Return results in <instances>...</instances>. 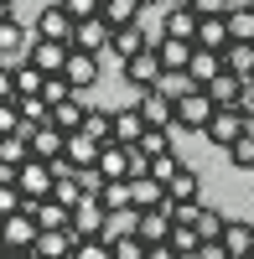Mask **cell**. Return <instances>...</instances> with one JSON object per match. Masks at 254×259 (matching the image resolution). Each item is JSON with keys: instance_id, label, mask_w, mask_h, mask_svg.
Listing matches in <instances>:
<instances>
[{"instance_id": "cell-51", "label": "cell", "mask_w": 254, "mask_h": 259, "mask_svg": "<svg viewBox=\"0 0 254 259\" xmlns=\"http://www.w3.org/2000/svg\"><path fill=\"white\" fill-rule=\"evenodd\" d=\"M239 114H244V119H254V78L244 83V94H239Z\"/></svg>"}, {"instance_id": "cell-12", "label": "cell", "mask_w": 254, "mask_h": 259, "mask_svg": "<svg viewBox=\"0 0 254 259\" xmlns=\"http://www.w3.org/2000/svg\"><path fill=\"white\" fill-rule=\"evenodd\" d=\"M99 171H104V177H109V182H130L135 177V145H104L99 150Z\"/></svg>"}, {"instance_id": "cell-17", "label": "cell", "mask_w": 254, "mask_h": 259, "mask_svg": "<svg viewBox=\"0 0 254 259\" xmlns=\"http://www.w3.org/2000/svg\"><path fill=\"white\" fill-rule=\"evenodd\" d=\"M145 130H151V124H145V114L130 104V109H114V135H109V140H114V145H140Z\"/></svg>"}, {"instance_id": "cell-46", "label": "cell", "mask_w": 254, "mask_h": 259, "mask_svg": "<svg viewBox=\"0 0 254 259\" xmlns=\"http://www.w3.org/2000/svg\"><path fill=\"white\" fill-rule=\"evenodd\" d=\"M26 207V197H21V187L16 182H0V218H11V212Z\"/></svg>"}, {"instance_id": "cell-25", "label": "cell", "mask_w": 254, "mask_h": 259, "mask_svg": "<svg viewBox=\"0 0 254 259\" xmlns=\"http://www.w3.org/2000/svg\"><path fill=\"white\" fill-rule=\"evenodd\" d=\"M140 11H145V0H104V21H109L114 31L140 26Z\"/></svg>"}, {"instance_id": "cell-39", "label": "cell", "mask_w": 254, "mask_h": 259, "mask_svg": "<svg viewBox=\"0 0 254 259\" xmlns=\"http://www.w3.org/2000/svg\"><path fill=\"white\" fill-rule=\"evenodd\" d=\"M172 249H177L182 259H192V254L202 249V239H197V228H192V223H177V228H172Z\"/></svg>"}, {"instance_id": "cell-8", "label": "cell", "mask_w": 254, "mask_h": 259, "mask_svg": "<svg viewBox=\"0 0 254 259\" xmlns=\"http://www.w3.org/2000/svg\"><path fill=\"white\" fill-rule=\"evenodd\" d=\"M135 109L145 114L151 130H177V99H166L161 89H145V94L135 99Z\"/></svg>"}, {"instance_id": "cell-54", "label": "cell", "mask_w": 254, "mask_h": 259, "mask_svg": "<svg viewBox=\"0 0 254 259\" xmlns=\"http://www.w3.org/2000/svg\"><path fill=\"white\" fill-rule=\"evenodd\" d=\"M6 259H36V249H6Z\"/></svg>"}, {"instance_id": "cell-52", "label": "cell", "mask_w": 254, "mask_h": 259, "mask_svg": "<svg viewBox=\"0 0 254 259\" xmlns=\"http://www.w3.org/2000/svg\"><path fill=\"white\" fill-rule=\"evenodd\" d=\"M192 259H228V249H223V239H218V244H202Z\"/></svg>"}, {"instance_id": "cell-26", "label": "cell", "mask_w": 254, "mask_h": 259, "mask_svg": "<svg viewBox=\"0 0 254 259\" xmlns=\"http://www.w3.org/2000/svg\"><path fill=\"white\" fill-rule=\"evenodd\" d=\"M130 192H135V207H166V202H172L166 182H156V177H135Z\"/></svg>"}, {"instance_id": "cell-30", "label": "cell", "mask_w": 254, "mask_h": 259, "mask_svg": "<svg viewBox=\"0 0 254 259\" xmlns=\"http://www.w3.org/2000/svg\"><path fill=\"white\" fill-rule=\"evenodd\" d=\"M223 68H228V73H239V78L249 83V78H254V41H228Z\"/></svg>"}, {"instance_id": "cell-55", "label": "cell", "mask_w": 254, "mask_h": 259, "mask_svg": "<svg viewBox=\"0 0 254 259\" xmlns=\"http://www.w3.org/2000/svg\"><path fill=\"white\" fill-rule=\"evenodd\" d=\"M6 21H16V11H11V0H0V26H6Z\"/></svg>"}, {"instance_id": "cell-14", "label": "cell", "mask_w": 254, "mask_h": 259, "mask_svg": "<svg viewBox=\"0 0 254 259\" xmlns=\"http://www.w3.org/2000/svg\"><path fill=\"white\" fill-rule=\"evenodd\" d=\"M31 156L36 161H62L68 156V135H62L57 124H36L31 130Z\"/></svg>"}, {"instance_id": "cell-18", "label": "cell", "mask_w": 254, "mask_h": 259, "mask_svg": "<svg viewBox=\"0 0 254 259\" xmlns=\"http://www.w3.org/2000/svg\"><path fill=\"white\" fill-rule=\"evenodd\" d=\"M62 78H68L78 94H89L94 83H99V57H94V52H78V47H73V57H68V73H62Z\"/></svg>"}, {"instance_id": "cell-6", "label": "cell", "mask_w": 254, "mask_h": 259, "mask_svg": "<svg viewBox=\"0 0 254 259\" xmlns=\"http://www.w3.org/2000/svg\"><path fill=\"white\" fill-rule=\"evenodd\" d=\"M36 239H41V223L31 218V202L21 212H11L6 228H0V244H6V249H36Z\"/></svg>"}, {"instance_id": "cell-57", "label": "cell", "mask_w": 254, "mask_h": 259, "mask_svg": "<svg viewBox=\"0 0 254 259\" xmlns=\"http://www.w3.org/2000/svg\"><path fill=\"white\" fill-rule=\"evenodd\" d=\"M172 6H192V0H172Z\"/></svg>"}, {"instance_id": "cell-15", "label": "cell", "mask_w": 254, "mask_h": 259, "mask_svg": "<svg viewBox=\"0 0 254 259\" xmlns=\"http://www.w3.org/2000/svg\"><path fill=\"white\" fill-rule=\"evenodd\" d=\"M197 26H202V16L192 6H172L161 21V36H177V41H197Z\"/></svg>"}, {"instance_id": "cell-9", "label": "cell", "mask_w": 254, "mask_h": 259, "mask_svg": "<svg viewBox=\"0 0 254 259\" xmlns=\"http://www.w3.org/2000/svg\"><path fill=\"white\" fill-rule=\"evenodd\" d=\"M244 130H249V119H244L239 109H218V114H213V124L202 130V140H213L223 156H228V150H234V140L244 135Z\"/></svg>"}, {"instance_id": "cell-1", "label": "cell", "mask_w": 254, "mask_h": 259, "mask_svg": "<svg viewBox=\"0 0 254 259\" xmlns=\"http://www.w3.org/2000/svg\"><path fill=\"white\" fill-rule=\"evenodd\" d=\"M16 187H21V197H26V202H47L52 197V192H57V171H52V161H26V166H21L16 171Z\"/></svg>"}, {"instance_id": "cell-5", "label": "cell", "mask_w": 254, "mask_h": 259, "mask_svg": "<svg viewBox=\"0 0 254 259\" xmlns=\"http://www.w3.org/2000/svg\"><path fill=\"white\" fill-rule=\"evenodd\" d=\"M161 57H156V41H151V47H145V52H135L130 62H124V83H130V89L135 94H145V89H156V83H161Z\"/></svg>"}, {"instance_id": "cell-4", "label": "cell", "mask_w": 254, "mask_h": 259, "mask_svg": "<svg viewBox=\"0 0 254 259\" xmlns=\"http://www.w3.org/2000/svg\"><path fill=\"white\" fill-rule=\"evenodd\" d=\"M172 228H177L172 202H166V207H140V212H135V233H140L145 244H172Z\"/></svg>"}, {"instance_id": "cell-16", "label": "cell", "mask_w": 254, "mask_h": 259, "mask_svg": "<svg viewBox=\"0 0 254 259\" xmlns=\"http://www.w3.org/2000/svg\"><path fill=\"white\" fill-rule=\"evenodd\" d=\"M26 52H31V41H26V26H21V21H6V26H0V62L21 68V62H26Z\"/></svg>"}, {"instance_id": "cell-60", "label": "cell", "mask_w": 254, "mask_h": 259, "mask_svg": "<svg viewBox=\"0 0 254 259\" xmlns=\"http://www.w3.org/2000/svg\"><path fill=\"white\" fill-rule=\"evenodd\" d=\"M0 228H6V218H0Z\"/></svg>"}, {"instance_id": "cell-37", "label": "cell", "mask_w": 254, "mask_h": 259, "mask_svg": "<svg viewBox=\"0 0 254 259\" xmlns=\"http://www.w3.org/2000/svg\"><path fill=\"white\" fill-rule=\"evenodd\" d=\"M172 135H182V130H145V140L135 145V150H145V156H172Z\"/></svg>"}, {"instance_id": "cell-48", "label": "cell", "mask_w": 254, "mask_h": 259, "mask_svg": "<svg viewBox=\"0 0 254 259\" xmlns=\"http://www.w3.org/2000/svg\"><path fill=\"white\" fill-rule=\"evenodd\" d=\"M21 99V83H16V68L11 62H0V104H16Z\"/></svg>"}, {"instance_id": "cell-47", "label": "cell", "mask_w": 254, "mask_h": 259, "mask_svg": "<svg viewBox=\"0 0 254 259\" xmlns=\"http://www.w3.org/2000/svg\"><path fill=\"white\" fill-rule=\"evenodd\" d=\"M73 259H114V249L104 244V239H78V249H73Z\"/></svg>"}, {"instance_id": "cell-53", "label": "cell", "mask_w": 254, "mask_h": 259, "mask_svg": "<svg viewBox=\"0 0 254 259\" xmlns=\"http://www.w3.org/2000/svg\"><path fill=\"white\" fill-rule=\"evenodd\" d=\"M145 259H182L172 244H151V254H145Z\"/></svg>"}, {"instance_id": "cell-19", "label": "cell", "mask_w": 254, "mask_h": 259, "mask_svg": "<svg viewBox=\"0 0 254 259\" xmlns=\"http://www.w3.org/2000/svg\"><path fill=\"white\" fill-rule=\"evenodd\" d=\"M73 249H78V233L73 228H47L36 239V259H73Z\"/></svg>"}, {"instance_id": "cell-40", "label": "cell", "mask_w": 254, "mask_h": 259, "mask_svg": "<svg viewBox=\"0 0 254 259\" xmlns=\"http://www.w3.org/2000/svg\"><path fill=\"white\" fill-rule=\"evenodd\" d=\"M156 89H161L166 99H182V94H192L197 83H192V73H161V83H156Z\"/></svg>"}, {"instance_id": "cell-29", "label": "cell", "mask_w": 254, "mask_h": 259, "mask_svg": "<svg viewBox=\"0 0 254 259\" xmlns=\"http://www.w3.org/2000/svg\"><path fill=\"white\" fill-rule=\"evenodd\" d=\"M223 249H228V254H254V223H249V218H228Z\"/></svg>"}, {"instance_id": "cell-35", "label": "cell", "mask_w": 254, "mask_h": 259, "mask_svg": "<svg viewBox=\"0 0 254 259\" xmlns=\"http://www.w3.org/2000/svg\"><path fill=\"white\" fill-rule=\"evenodd\" d=\"M104 244L114 249V259H145L151 254V244H145L140 233H114V239H104Z\"/></svg>"}, {"instance_id": "cell-43", "label": "cell", "mask_w": 254, "mask_h": 259, "mask_svg": "<svg viewBox=\"0 0 254 259\" xmlns=\"http://www.w3.org/2000/svg\"><path fill=\"white\" fill-rule=\"evenodd\" d=\"M228 31L234 41H254V11H228Z\"/></svg>"}, {"instance_id": "cell-42", "label": "cell", "mask_w": 254, "mask_h": 259, "mask_svg": "<svg viewBox=\"0 0 254 259\" xmlns=\"http://www.w3.org/2000/svg\"><path fill=\"white\" fill-rule=\"evenodd\" d=\"M57 202H68V207H78L83 202V187H78V171H68V177H57V192H52Z\"/></svg>"}, {"instance_id": "cell-22", "label": "cell", "mask_w": 254, "mask_h": 259, "mask_svg": "<svg viewBox=\"0 0 254 259\" xmlns=\"http://www.w3.org/2000/svg\"><path fill=\"white\" fill-rule=\"evenodd\" d=\"M228 41H234V31H228V16H202V26H197V47H207V52H228Z\"/></svg>"}, {"instance_id": "cell-34", "label": "cell", "mask_w": 254, "mask_h": 259, "mask_svg": "<svg viewBox=\"0 0 254 259\" xmlns=\"http://www.w3.org/2000/svg\"><path fill=\"white\" fill-rule=\"evenodd\" d=\"M99 202L109 207V218H114V212H130L135 207V192H130V182H109V187L99 192Z\"/></svg>"}, {"instance_id": "cell-2", "label": "cell", "mask_w": 254, "mask_h": 259, "mask_svg": "<svg viewBox=\"0 0 254 259\" xmlns=\"http://www.w3.org/2000/svg\"><path fill=\"white\" fill-rule=\"evenodd\" d=\"M213 114H218V104L207 99V89H192V94L177 99V130H192V135H202V130L213 124Z\"/></svg>"}, {"instance_id": "cell-7", "label": "cell", "mask_w": 254, "mask_h": 259, "mask_svg": "<svg viewBox=\"0 0 254 259\" xmlns=\"http://www.w3.org/2000/svg\"><path fill=\"white\" fill-rule=\"evenodd\" d=\"M73 233L78 239H104V233H109V207H104L99 197H83L73 207Z\"/></svg>"}, {"instance_id": "cell-58", "label": "cell", "mask_w": 254, "mask_h": 259, "mask_svg": "<svg viewBox=\"0 0 254 259\" xmlns=\"http://www.w3.org/2000/svg\"><path fill=\"white\" fill-rule=\"evenodd\" d=\"M0 259H6V244H0Z\"/></svg>"}, {"instance_id": "cell-21", "label": "cell", "mask_w": 254, "mask_h": 259, "mask_svg": "<svg viewBox=\"0 0 254 259\" xmlns=\"http://www.w3.org/2000/svg\"><path fill=\"white\" fill-rule=\"evenodd\" d=\"M26 161H31V124L21 130V135H0V166L21 171Z\"/></svg>"}, {"instance_id": "cell-41", "label": "cell", "mask_w": 254, "mask_h": 259, "mask_svg": "<svg viewBox=\"0 0 254 259\" xmlns=\"http://www.w3.org/2000/svg\"><path fill=\"white\" fill-rule=\"evenodd\" d=\"M62 11H68L73 21H94V16H104V0H57Z\"/></svg>"}, {"instance_id": "cell-44", "label": "cell", "mask_w": 254, "mask_h": 259, "mask_svg": "<svg viewBox=\"0 0 254 259\" xmlns=\"http://www.w3.org/2000/svg\"><path fill=\"white\" fill-rule=\"evenodd\" d=\"M16 83H21V94H41V89H47V73H36L31 62H21V68H16Z\"/></svg>"}, {"instance_id": "cell-3", "label": "cell", "mask_w": 254, "mask_h": 259, "mask_svg": "<svg viewBox=\"0 0 254 259\" xmlns=\"http://www.w3.org/2000/svg\"><path fill=\"white\" fill-rule=\"evenodd\" d=\"M68 57H73V41H47V36H31V52H26V62H31L36 73L62 78V73H68Z\"/></svg>"}, {"instance_id": "cell-49", "label": "cell", "mask_w": 254, "mask_h": 259, "mask_svg": "<svg viewBox=\"0 0 254 259\" xmlns=\"http://www.w3.org/2000/svg\"><path fill=\"white\" fill-rule=\"evenodd\" d=\"M26 130V119H21L16 104H0V135H21Z\"/></svg>"}, {"instance_id": "cell-27", "label": "cell", "mask_w": 254, "mask_h": 259, "mask_svg": "<svg viewBox=\"0 0 254 259\" xmlns=\"http://www.w3.org/2000/svg\"><path fill=\"white\" fill-rule=\"evenodd\" d=\"M187 73H192V83H197V89H207V83H213V78L223 73V52H207V47H197V52H192V68H187Z\"/></svg>"}, {"instance_id": "cell-20", "label": "cell", "mask_w": 254, "mask_h": 259, "mask_svg": "<svg viewBox=\"0 0 254 259\" xmlns=\"http://www.w3.org/2000/svg\"><path fill=\"white\" fill-rule=\"evenodd\" d=\"M239 94H244V78H239V73H228V68H223L213 83H207V99H213L218 109H239Z\"/></svg>"}, {"instance_id": "cell-36", "label": "cell", "mask_w": 254, "mask_h": 259, "mask_svg": "<svg viewBox=\"0 0 254 259\" xmlns=\"http://www.w3.org/2000/svg\"><path fill=\"white\" fill-rule=\"evenodd\" d=\"M228 161H234L239 171H249V177H254V119H249V130H244V135L234 140V150H228Z\"/></svg>"}, {"instance_id": "cell-45", "label": "cell", "mask_w": 254, "mask_h": 259, "mask_svg": "<svg viewBox=\"0 0 254 259\" xmlns=\"http://www.w3.org/2000/svg\"><path fill=\"white\" fill-rule=\"evenodd\" d=\"M78 187H83V197H99V192L109 187V177H104L99 166H83V171H78Z\"/></svg>"}, {"instance_id": "cell-56", "label": "cell", "mask_w": 254, "mask_h": 259, "mask_svg": "<svg viewBox=\"0 0 254 259\" xmlns=\"http://www.w3.org/2000/svg\"><path fill=\"white\" fill-rule=\"evenodd\" d=\"M228 259H254V254H228Z\"/></svg>"}, {"instance_id": "cell-10", "label": "cell", "mask_w": 254, "mask_h": 259, "mask_svg": "<svg viewBox=\"0 0 254 259\" xmlns=\"http://www.w3.org/2000/svg\"><path fill=\"white\" fill-rule=\"evenodd\" d=\"M73 47L78 52H109L114 47V26H109V21H104V16H94V21H78V31H73Z\"/></svg>"}, {"instance_id": "cell-32", "label": "cell", "mask_w": 254, "mask_h": 259, "mask_svg": "<svg viewBox=\"0 0 254 259\" xmlns=\"http://www.w3.org/2000/svg\"><path fill=\"white\" fill-rule=\"evenodd\" d=\"M145 47H151V36H145L140 26H124V31H114V47H109V52H114L119 62H130V57L145 52Z\"/></svg>"}, {"instance_id": "cell-33", "label": "cell", "mask_w": 254, "mask_h": 259, "mask_svg": "<svg viewBox=\"0 0 254 259\" xmlns=\"http://www.w3.org/2000/svg\"><path fill=\"white\" fill-rule=\"evenodd\" d=\"M16 109H21V119H26L31 130H36V124H52V104L41 99V94H21V99H16Z\"/></svg>"}, {"instance_id": "cell-28", "label": "cell", "mask_w": 254, "mask_h": 259, "mask_svg": "<svg viewBox=\"0 0 254 259\" xmlns=\"http://www.w3.org/2000/svg\"><path fill=\"white\" fill-rule=\"evenodd\" d=\"M99 150H104V145H99L94 135H83V130L68 135V161H73L78 171H83V166H99Z\"/></svg>"}, {"instance_id": "cell-24", "label": "cell", "mask_w": 254, "mask_h": 259, "mask_svg": "<svg viewBox=\"0 0 254 259\" xmlns=\"http://www.w3.org/2000/svg\"><path fill=\"white\" fill-rule=\"evenodd\" d=\"M83 114H89V104H83V94H73V99L52 104V124L62 130V135H73V130H83Z\"/></svg>"}, {"instance_id": "cell-13", "label": "cell", "mask_w": 254, "mask_h": 259, "mask_svg": "<svg viewBox=\"0 0 254 259\" xmlns=\"http://www.w3.org/2000/svg\"><path fill=\"white\" fill-rule=\"evenodd\" d=\"M192 52H197V41L156 36V57H161V68H166V73H187V68H192Z\"/></svg>"}, {"instance_id": "cell-23", "label": "cell", "mask_w": 254, "mask_h": 259, "mask_svg": "<svg viewBox=\"0 0 254 259\" xmlns=\"http://www.w3.org/2000/svg\"><path fill=\"white\" fill-rule=\"evenodd\" d=\"M31 218L41 223V233H47V228H73V207L47 197V202H31Z\"/></svg>"}, {"instance_id": "cell-50", "label": "cell", "mask_w": 254, "mask_h": 259, "mask_svg": "<svg viewBox=\"0 0 254 259\" xmlns=\"http://www.w3.org/2000/svg\"><path fill=\"white\" fill-rule=\"evenodd\" d=\"M197 16H228V0H192Z\"/></svg>"}, {"instance_id": "cell-38", "label": "cell", "mask_w": 254, "mask_h": 259, "mask_svg": "<svg viewBox=\"0 0 254 259\" xmlns=\"http://www.w3.org/2000/svg\"><path fill=\"white\" fill-rule=\"evenodd\" d=\"M182 171H187V161L177 156V150H172V156H156V161H151V177H156V182H166V187H172Z\"/></svg>"}, {"instance_id": "cell-31", "label": "cell", "mask_w": 254, "mask_h": 259, "mask_svg": "<svg viewBox=\"0 0 254 259\" xmlns=\"http://www.w3.org/2000/svg\"><path fill=\"white\" fill-rule=\"evenodd\" d=\"M166 192H172V207H182V202H202V177L187 166V171H182V177L166 187Z\"/></svg>"}, {"instance_id": "cell-59", "label": "cell", "mask_w": 254, "mask_h": 259, "mask_svg": "<svg viewBox=\"0 0 254 259\" xmlns=\"http://www.w3.org/2000/svg\"><path fill=\"white\" fill-rule=\"evenodd\" d=\"M145 6H156V0H145Z\"/></svg>"}, {"instance_id": "cell-11", "label": "cell", "mask_w": 254, "mask_h": 259, "mask_svg": "<svg viewBox=\"0 0 254 259\" xmlns=\"http://www.w3.org/2000/svg\"><path fill=\"white\" fill-rule=\"evenodd\" d=\"M73 31H78V21L62 11V6H41V11H36V31H31V36H47V41H73Z\"/></svg>"}]
</instances>
